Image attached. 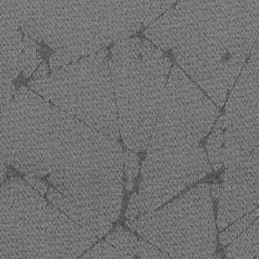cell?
I'll return each mask as SVG.
<instances>
[{
  "mask_svg": "<svg viewBox=\"0 0 259 259\" xmlns=\"http://www.w3.org/2000/svg\"><path fill=\"white\" fill-rule=\"evenodd\" d=\"M145 35L222 107L259 36V1H182Z\"/></svg>",
  "mask_w": 259,
  "mask_h": 259,
  "instance_id": "6da1fadb",
  "label": "cell"
},
{
  "mask_svg": "<svg viewBox=\"0 0 259 259\" xmlns=\"http://www.w3.org/2000/svg\"><path fill=\"white\" fill-rule=\"evenodd\" d=\"M29 37L71 63L131 38L172 9L175 1H1Z\"/></svg>",
  "mask_w": 259,
  "mask_h": 259,
  "instance_id": "7a4b0ae2",
  "label": "cell"
},
{
  "mask_svg": "<svg viewBox=\"0 0 259 259\" xmlns=\"http://www.w3.org/2000/svg\"><path fill=\"white\" fill-rule=\"evenodd\" d=\"M49 182L93 216L116 222L123 195V154L119 142L51 105Z\"/></svg>",
  "mask_w": 259,
  "mask_h": 259,
  "instance_id": "3957f363",
  "label": "cell"
},
{
  "mask_svg": "<svg viewBox=\"0 0 259 259\" xmlns=\"http://www.w3.org/2000/svg\"><path fill=\"white\" fill-rule=\"evenodd\" d=\"M109 65L122 141L132 151L147 150L170 60L148 40L135 36L115 44Z\"/></svg>",
  "mask_w": 259,
  "mask_h": 259,
  "instance_id": "277c9868",
  "label": "cell"
},
{
  "mask_svg": "<svg viewBox=\"0 0 259 259\" xmlns=\"http://www.w3.org/2000/svg\"><path fill=\"white\" fill-rule=\"evenodd\" d=\"M28 85L92 129L119 139V113L108 49L29 81Z\"/></svg>",
  "mask_w": 259,
  "mask_h": 259,
  "instance_id": "5b68a950",
  "label": "cell"
},
{
  "mask_svg": "<svg viewBox=\"0 0 259 259\" xmlns=\"http://www.w3.org/2000/svg\"><path fill=\"white\" fill-rule=\"evenodd\" d=\"M125 224L173 259H222L216 254L211 184H198L161 209Z\"/></svg>",
  "mask_w": 259,
  "mask_h": 259,
  "instance_id": "8992f818",
  "label": "cell"
},
{
  "mask_svg": "<svg viewBox=\"0 0 259 259\" xmlns=\"http://www.w3.org/2000/svg\"><path fill=\"white\" fill-rule=\"evenodd\" d=\"M219 116V109L184 70L174 65L158 108L147 154L199 144Z\"/></svg>",
  "mask_w": 259,
  "mask_h": 259,
  "instance_id": "52a82bcc",
  "label": "cell"
},
{
  "mask_svg": "<svg viewBox=\"0 0 259 259\" xmlns=\"http://www.w3.org/2000/svg\"><path fill=\"white\" fill-rule=\"evenodd\" d=\"M49 206L25 180L1 186V253L11 259H47Z\"/></svg>",
  "mask_w": 259,
  "mask_h": 259,
  "instance_id": "ba28073f",
  "label": "cell"
},
{
  "mask_svg": "<svg viewBox=\"0 0 259 259\" xmlns=\"http://www.w3.org/2000/svg\"><path fill=\"white\" fill-rule=\"evenodd\" d=\"M211 171L200 144L147 154L139 187L140 214L153 212Z\"/></svg>",
  "mask_w": 259,
  "mask_h": 259,
  "instance_id": "9c48e42d",
  "label": "cell"
},
{
  "mask_svg": "<svg viewBox=\"0 0 259 259\" xmlns=\"http://www.w3.org/2000/svg\"><path fill=\"white\" fill-rule=\"evenodd\" d=\"M259 207V146L227 167L219 199L218 228L227 229L232 222Z\"/></svg>",
  "mask_w": 259,
  "mask_h": 259,
  "instance_id": "30bf717a",
  "label": "cell"
},
{
  "mask_svg": "<svg viewBox=\"0 0 259 259\" xmlns=\"http://www.w3.org/2000/svg\"><path fill=\"white\" fill-rule=\"evenodd\" d=\"M98 241L55 205L49 206L47 259H78Z\"/></svg>",
  "mask_w": 259,
  "mask_h": 259,
  "instance_id": "8fae6325",
  "label": "cell"
},
{
  "mask_svg": "<svg viewBox=\"0 0 259 259\" xmlns=\"http://www.w3.org/2000/svg\"><path fill=\"white\" fill-rule=\"evenodd\" d=\"M259 116V36L226 105V128Z\"/></svg>",
  "mask_w": 259,
  "mask_h": 259,
  "instance_id": "7c38bea8",
  "label": "cell"
},
{
  "mask_svg": "<svg viewBox=\"0 0 259 259\" xmlns=\"http://www.w3.org/2000/svg\"><path fill=\"white\" fill-rule=\"evenodd\" d=\"M23 38L19 24L1 9V81L12 82L25 69Z\"/></svg>",
  "mask_w": 259,
  "mask_h": 259,
  "instance_id": "4fadbf2b",
  "label": "cell"
},
{
  "mask_svg": "<svg viewBox=\"0 0 259 259\" xmlns=\"http://www.w3.org/2000/svg\"><path fill=\"white\" fill-rule=\"evenodd\" d=\"M224 134L223 164L229 167L259 146V116L242 124L228 128Z\"/></svg>",
  "mask_w": 259,
  "mask_h": 259,
  "instance_id": "5bb4252c",
  "label": "cell"
},
{
  "mask_svg": "<svg viewBox=\"0 0 259 259\" xmlns=\"http://www.w3.org/2000/svg\"><path fill=\"white\" fill-rule=\"evenodd\" d=\"M48 198L52 205L62 211L78 225L85 229L87 232L95 235L98 240L108 234L113 228L112 222L87 213L57 189L49 188Z\"/></svg>",
  "mask_w": 259,
  "mask_h": 259,
  "instance_id": "9a60e30c",
  "label": "cell"
},
{
  "mask_svg": "<svg viewBox=\"0 0 259 259\" xmlns=\"http://www.w3.org/2000/svg\"><path fill=\"white\" fill-rule=\"evenodd\" d=\"M259 249V218L225 250V259H254Z\"/></svg>",
  "mask_w": 259,
  "mask_h": 259,
  "instance_id": "2e32d148",
  "label": "cell"
},
{
  "mask_svg": "<svg viewBox=\"0 0 259 259\" xmlns=\"http://www.w3.org/2000/svg\"><path fill=\"white\" fill-rule=\"evenodd\" d=\"M106 242L123 251L126 254L136 257L139 252V238L118 226L112 233L106 237Z\"/></svg>",
  "mask_w": 259,
  "mask_h": 259,
  "instance_id": "e0dca14e",
  "label": "cell"
},
{
  "mask_svg": "<svg viewBox=\"0 0 259 259\" xmlns=\"http://www.w3.org/2000/svg\"><path fill=\"white\" fill-rule=\"evenodd\" d=\"M224 142L225 134L223 131H214L206 141V151L207 157L211 167L219 170L222 168L223 164L224 154Z\"/></svg>",
  "mask_w": 259,
  "mask_h": 259,
  "instance_id": "ac0fdd59",
  "label": "cell"
},
{
  "mask_svg": "<svg viewBox=\"0 0 259 259\" xmlns=\"http://www.w3.org/2000/svg\"><path fill=\"white\" fill-rule=\"evenodd\" d=\"M259 218V207L255 210L250 212L247 215L241 218L238 222L233 223L232 226L227 228L224 232L220 234V242L222 245H229L243 232H245Z\"/></svg>",
  "mask_w": 259,
  "mask_h": 259,
  "instance_id": "d6986e66",
  "label": "cell"
},
{
  "mask_svg": "<svg viewBox=\"0 0 259 259\" xmlns=\"http://www.w3.org/2000/svg\"><path fill=\"white\" fill-rule=\"evenodd\" d=\"M78 259H136L123 251L105 242L97 243L87 254Z\"/></svg>",
  "mask_w": 259,
  "mask_h": 259,
  "instance_id": "ffe728a7",
  "label": "cell"
},
{
  "mask_svg": "<svg viewBox=\"0 0 259 259\" xmlns=\"http://www.w3.org/2000/svg\"><path fill=\"white\" fill-rule=\"evenodd\" d=\"M38 49H40V47L35 40L26 34L23 36V50L25 53V70L23 71V76L26 78L32 75V72L43 60L41 55L37 53Z\"/></svg>",
  "mask_w": 259,
  "mask_h": 259,
  "instance_id": "44dd1931",
  "label": "cell"
},
{
  "mask_svg": "<svg viewBox=\"0 0 259 259\" xmlns=\"http://www.w3.org/2000/svg\"><path fill=\"white\" fill-rule=\"evenodd\" d=\"M123 163H124V172L127 177V182L125 187L127 191H132L135 185V179L137 177L139 171V158L135 152L127 150L123 154Z\"/></svg>",
  "mask_w": 259,
  "mask_h": 259,
  "instance_id": "7402d4cb",
  "label": "cell"
},
{
  "mask_svg": "<svg viewBox=\"0 0 259 259\" xmlns=\"http://www.w3.org/2000/svg\"><path fill=\"white\" fill-rule=\"evenodd\" d=\"M136 259H173L144 239H139V252Z\"/></svg>",
  "mask_w": 259,
  "mask_h": 259,
  "instance_id": "603a6c76",
  "label": "cell"
},
{
  "mask_svg": "<svg viewBox=\"0 0 259 259\" xmlns=\"http://www.w3.org/2000/svg\"><path fill=\"white\" fill-rule=\"evenodd\" d=\"M15 85L12 82L1 81V108L8 107L15 97Z\"/></svg>",
  "mask_w": 259,
  "mask_h": 259,
  "instance_id": "cb8c5ba5",
  "label": "cell"
},
{
  "mask_svg": "<svg viewBox=\"0 0 259 259\" xmlns=\"http://www.w3.org/2000/svg\"><path fill=\"white\" fill-rule=\"evenodd\" d=\"M140 214V203H139V194L136 192L130 198L128 207L125 212V217L128 220H134L135 217Z\"/></svg>",
  "mask_w": 259,
  "mask_h": 259,
  "instance_id": "d4e9b609",
  "label": "cell"
},
{
  "mask_svg": "<svg viewBox=\"0 0 259 259\" xmlns=\"http://www.w3.org/2000/svg\"><path fill=\"white\" fill-rule=\"evenodd\" d=\"M24 180L26 181L28 184H30L32 188L37 191L41 195H45V194L49 190V185L46 184L43 181H41L37 176L31 175V174H25Z\"/></svg>",
  "mask_w": 259,
  "mask_h": 259,
  "instance_id": "484cf974",
  "label": "cell"
},
{
  "mask_svg": "<svg viewBox=\"0 0 259 259\" xmlns=\"http://www.w3.org/2000/svg\"><path fill=\"white\" fill-rule=\"evenodd\" d=\"M48 73H49V66L47 65V63H42L41 66L38 68L36 72L33 74V80L43 78L45 76L48 75Z\"/></svg>",
  "mask_w": 259,
  "mask_h": 259,
  "instance_id": "4316f807",
  "label": "cell"
},
{
  "mask_svg": "<svg viewBox=\"0 0 259 259\" xmlns=\"http://www.w3.org/2000/svg\"><path fill=\"white\" fill-rule=\"evenodd\" d=\"M222 194V184H212V197L214 199H220Z\"/></svg>",
  "mask_w": 259,
  "mask_h": 259,
  "instance_id": "83f0119b",
  "label": "cell"
},
{
  "mask_svg": "<svg viewBox=\"0 0 259 259\" xmlns=\"http://www.w3.org/2000/svg\"><path fill=\"white\" fill-rule=\"evenodd\" d=\"M225 128H226V117L224 115L218 119L214 131H223Z\"/></svg>",
  "mask_w": 259,
  "mask_h": 259,
  "instance_id": "f1b7e54d",
  "label": "cell"
},
{
  "mask_svg": "<svg viewBox=\"0 0 259 259\" xmlns=\"http://www.w3.org/2000/svg\"><path fill=\"white\" fill-rule=\"evenodd\" d=\"M6 175H7V167L4 160L1 159V184H3L5 181Z\"/></svg>",
  "mask_w": 259,
  "mask_h": 259,
  "instance_id": "f546056e",
  "label": "cell"
},
{
  "mask_svg": "<svg viewBox=\"0 0 259 259\" xmlns=\"http://www.w3.org/2000/svg\"><path fill=\"white\" fill-rule=\"evenodd\" d=\"M1 259H11L7 254H4V253H1Z\"/></svg>",
  "mask_w": 259,
  "mask_h": 259,
  "instance_id": "4dcf8cb0",
  "label": "cell"
},
{
  "mask_svg": "<svg viewBox=\"0 0 259 259\" xmlns=\"http://www.w3.org/2000/svg\"><path fill=\"white\" fill-rule=\"evenodd\" d=\"M254 259H259V249L258 251H257V253H256V255H255V258Z\"/></svg>",
  "mask_w": 259,
  "mask_h": 259,
  "instance_id": "1f68e13d",
  "label": "cell"
}]
</instances>
